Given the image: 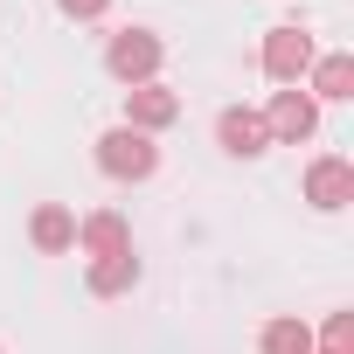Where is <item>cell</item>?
Here are the masks:
<instances>
[{"mask_svg":"<svg viewBox=\"0 0 354 354\" xmlns=\"http://www.w3.org/2000/svg\"><path fill=\"white\" fill-rule=\"evenodd\" d=\"M160 63H167V42H160L153 28H125V35H111V49H104V70H111L125 91L160 84Z\"/></svg>","mask_w":354,"mask_h":354,"instance_id":"obj_1","label":"cell"},{"mask_svg":"<svg viewBox=\"0 0 354 354\" xmlns=\"http://www.w3.org/2000/svg\"><path fill=\"white\" fill-rule=\"evenodd\" d=\"M97 167L111 174V181H153V167H160V146H153V132L111 125V132L97 139Z\"/></svg>","mask_w":354,"mask_h":354,"instance_id":"obj_2","label":"cell"},{"mask_svg":"<svg viewBox=\"0 0 354 354\" xmlns=\"http://www.w3.org/2000/svg\"><path fill=\"white\" fill-rule=\"evenodd\" d=\"M313 70V35L299 28V21H278L271 35H264V77L271 84H299Z\"/></svg>","mask_w":354,"mask_h":354,"instance_id":"obj_3","label":"cell"},{"mask_svg":"<svg viewBox=\"0 0 354 354\" xmlns=\"http://www.w3.org/2000/svg\"><path fill=\"white\" fill-rule=\"evenodd\" d=\"M306 202H313L319 216H340V209L354 202V167H347L340 153H326V160L306 167Z\"/></svg>","mask_w":354,"mask_h":354,"instance_id":"obj_4","label":"cell"},{"mask_svg":"<svg viewBox=\"0 0 354 354\" xmlns=\"http://www.w3.org/2000/svg\"><path fill=\"white\" fill-rule=\"evenodd\" d=\"M264 125H271V139H285V146H299V139H313L319 132V104L299 91V84H285L278 97H271V111H264Z\"/></svg>","mask_w":354,"mask_h":354,"instance_id":"obj_5","label":"cell"},{"mask_svg":"<svg viewBox=\"0 0 354 354\" xmlns=\"http://www.w3.org/2000/svg\"><path fill=\"white\" fill-rule=\"evenodd\" d=\"M216 146H223V153H236V160H257V153H271V125H264V111H250V104H230V111L216 118Z\"/></svg>","mask_w":354,"mask_h":354,"instance_id":"obj_6","label":"cell"},{"mask_svg":"<svg viewBox=\"0 0 354 354\" xmlns=\"http://www.w3.org/2000/svg\"><path fill=\"white\" fill-rule=\"evenodd\" d=\"M174 118H181V97H174L167 84L125 91V125H132V132H160V125H174Z\"/></svg>","mask_w":354,"mask_h":354,"instance_id":"obj_7","label":"cell"},{"mask_svg":"<svg viewBox=\"0 0 354 354\" xmlns=\"http://www.w3.org/2000/svg\"><path fill=\"white\" fill-rule=\"evenodd\" d=\"M77 250L84 257H118V250H132V223L118 209H97V216L77 223Z\"/></svg>","mask_w":354,"mask_h":354,"instance_id":"obj_8","label":"cell"},{"mask_svg":"<svg viewBox=\"0 0 354 354\" xmlns=\"http://www.w3.org/2000/svg\"><path fill=\"white\" fill-rule=\"evenodd\" d=\"M28 236H35L42 257H63V250H77V216H70L63 202H42L35 223H28Z\"/></svg>","mask_w":354,"mask_h":354,"instance_id":"obj_9","label":"cell"},{"mask_svg":"<svg viewBox=\"0 0 354 354\" xmlns=\"http://www.w3.org/2000/svg\"><path fill=\"white\" fill-rule=\"evenodd\" d=\"M313 104L326 97V104H340V97H354V56H313V91H306Z\"/></svg>","mask_w":354,"mask_h":354,"instance_id":"obj_10","label":"cell"},{"mask_svg":"<svg viewBox=\"0 0 354 354\" xmlns=\"http://www.w3.org/2000/svg\"><path fill=\"white\" fill-rule=\"evenodd\" d=\"M97 299H118V292H132L139 285V257L132 250H118V257H91V278H84Z\"/></svg>","mask_w":354,"mask_h":354,"instance_id":"obj_11","label":"cell"},{"mask_svg":"<svg viewBox=\"0 0 354 354\" xmlns=\"http://www.w3.org/2000/svg\"><path fill=\"white\" fill-rule=\"evenodd\" d=\"M257 347H264V354H313V326H306L299 313H278V319H264Z\"/></svg>","mask_w":354,"mask_h":354,"instance_id":"obj_12","label":"cell"},{"mask_svg":"<svg viewBox=\"0 0 354 354\" xmlns=\"http://www.w3.org/2000/svg\"><path fill=\"white\" fill-rule=\"evenodd\" d=\"M313 347H319V354H354V313H333L326 333H319Z\"/></svg>","mask_w":354,"mask_h":354,"instance_id":"obj_13","label":"cell"},{"mask_svg":"<svg viewBox=\"0 0 354 354\" xmlns=\"http://www.w3.org/2000/svg\"><path fill=\"white\" fill-rule=\"evenodd\" d=\"M56 8H63L70 21H104V15H111V0H56Z\"/></svg>","mask_w":354,"mask_h":354,"instance_id":"obj_14","label":"cell"},{"mask_svg":"<svg viewBox=\"0 0 354 354\" xmlns=\"http://www.w3.org/2000/svg\"><path fill=\"white\" fill-rule=\"evenodd\" d=\"M313 354H319V347H313Z\"/></svg>","mask_w":354,"mask_h":354,"instance_id":"obj_15","label":"cell"}]
</instances>
